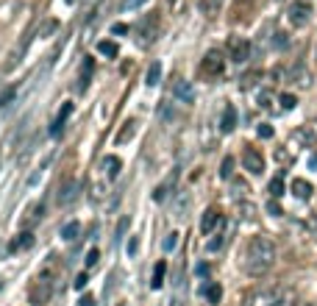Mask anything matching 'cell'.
<instances>
[{
	"label": "cell",
	"instance_id": "cell-34",
	"mask_svg": "<svg viewBox=\"0 0 317 306\" xmlns=\"http://www.w3.org/2000/svg\"><path fill=\"white\" fill-rule=\"evenodd\" d=\"M128 223H131V217H123V220H120V226H117V237H123V234H126Z\"/></svg>",
	"mask_w": 317,
	"mask_h": 306
},
{
	"label": "cell",
	"instance_id": "cell-7",
	"mask_svg": "<svg viewBox=\"0 0 317 306\" xmlns=\"http://www.w3.org/2000/svg\"><path fill=\"white\" fill-rule=\"evenodd\" d=\"M170 95L178 100V103H184V106H190V103H195V89H192V84L187 78H173V86H170Z\"/></svg>",
	"mask_w": 317,
	"mask_h": 306
},
{
	"label": "cell",
	"instance_id": "cell-37",
	"mask_svg": "<svg viewBox=\"0 0 317 306\" xmlns=\"http://www.w3.org/2000/svg\"><path fill=\"white\" fill-rule=\"evenodd\" d=\"M136 245H139V242H136V237L131 242H128V253H136Z\"/></svg>",
	"mask_w": 317,
	"mask_h": 306
},
{
	"label": "cell",
	"instance_id": "cell-26",
	"mask_svg": "<svg viewBox=\"0 0 317 306\" xmlns=\"http://www.w3.org/2000/svg\"><path fill=\"white\" fill-rule=\"evenodd\" d=\"M278 103H281L284 112H289V109L298 106V98H295V95H281V98H278Z\"/></svg>",
	"mask_w": 317,
	"mask_h": 306
},
{
	"label": "cell",
	"instance_id": "cell-25",
	"mask_svg": "<svg viewBox=\"0 0 317 306\" xmlns=\"http://www.w3.org/2000/svg\"><path fill=\"white\" fill-rule=\"evenodd\" d=\"M17 98V86H8L6 92L0 95V109H6V106H11V100Z\"/></svg>",
	"mask_w": 317,
	"mask_h": 306
},
{
	"label": "cell",
	"instance_id": "cell-10",
	"mask_svg": "<svg viewBox=\"0 0 317 306\" xmlns=\"http://www.w3.org/2000/svg\"><path fill=\"white\" fill-rule=\"evenodd\" d=\"M75 198H78V181H64L59 186V206H70Z\"/></svg>",
	"mask_w": 317,
	"mask_h": 306
},
{
	"label": "cell",
	"instance_id": "cell-36",
	"mask_svg": "<svg viewBox=\"0 0 317 306\" xmlns=\"http://www.w3.org/2000/svg\"><path fill=\"white\" fill-rule=\"evenodd\" d=\"M267 209H270V214H275V217L281 214V209H278V203H273V200H270V203H267Z\"/></svg>",
	"mask_w": 317,
	"mask_h": 306
},
{
	"label": "cell",
	"instance_id": "cell-4",
	"mask_svg": "<svg viewBox=\"0 0 317 306\" xmlns=\"http://www.w3.org/2000/svg\"><path fill=\"white\" fill-rule=\"evenodd\" d=\"M226 72V59H223V53L220 50H209L203 56V61H200V75L203 78H220Z\"/></svg>",
	"mask_w": 317,
	"mask_h": 306
},
{
	"label": "cell",
	"instance_id": "cell-38",
	"mask_svg": "<svg viewBox=\"0 0 317 306\" xmlns=\"http://www.w3.org/2000/svg\"><path fill=\"white\" fill-rule=\"evenodd\" d=\"M112 31H114V34H126V31H128V25H114Z\"/></svg>",
	"mask_w": 317,
	"mask_h": 306
},
{
	"label": "cell",
	"instance_id": "cell-31",
	"mask_svg": "<svg viewBox=\"0 0 317 306\" xmlns=\"http://www.w3.org/2000/svg\"><path fill=\"white\" fill-rule=\"evenodd\" d=\"M178 245V234L173 231V234H167V240H164V250H176Z\"/></svg>",
	"mask_w": 317,
	"mask_h": 306
},
{
	"label": "cell",
	"instance_id": "cell-22",
	"mask_svg": "<svg viewBox=\"0 0 317 306\" xmlns=\"http://www.w3.org/2000/svg\"><path fill=\"white\" fill-rule=\"evenodd\" d=\"M98 50L103 53V56H109V59H114L117 53H120V48H117V42H112V39H103V42L98 45Z\"/></svg>",
	"mask_w": 317,
	"mask_h": 306
},
{
	"label": "cell",
	"instance_id": "cell-17",
	"mask_svg": "<svg viewBox=\"0 0 317 306\" xmlns=\"http://www.w3.org/2000/svg\"><path fill=\"white\" fill-rule=\"evenodd\" d=\"M164 273H167V262H156V267H153V278H150V290H162V284H164Z\"/></svg>",
	"mask_w": 317,
	"mask_h": 306
},
{
	"label": "cell",
	"instance_id": "cell-32",
	"mask_svg": "<svg viewBox=\"0 0 317 306\" xmlns=\"http://www.w3.org/2000/svg\"><path fill=\"white\" fill-rule=\"evenodd\" d=\"M256 134H259V136H261V139H270V136H273V128H270L267 122H261L259 128H256Z\"/></svg>",
	"mask_w": 317,
	"mask_h": 306
},
{
	"label": "cell",
	"instance_id": "cell-35",
	"mask_svg": "<svg viewBox=\"0 0 317 306\" xmlns=\"http://www.w3.org/2000/svg\"><path fill=\"white\" fill-rule=\"evenodd\" d=\"M78 306H95V298H92V295H84V298L78 301Z\"/></svg>",
	"mask_w": 317,
	"mask_h": 306
},
{
	"label": "cell",
	"instance_id": "cell-24",
	"mask_svg": "<svg viewBox=\"0 0 317 306\" xmlns=\"http://www.w3.org/2000/svg\"><path fill=\"white\" fill-rule=\"evenodd\" d=\"M267 189H270V195H273V198H281V195H284V178H281V176H275L273 181H270Z\"/></svg>",
	"mask_w": 317,
	"mask_h": 306
},
{
	"label": "cell",
	"instance_id": "cell-8",
	"mask_svg": "<svg viewBox=\"0 0 317 306\" xmlns=\"http://www.w3.org/2000/svg\"><path fill=\"white\" fill-rule=\"evenodd\" d=\"M242 167L254 176H261L264 173V156H261L256 148H245L242 150Z\"/></svg>",
	"mask_w": 317,
	"mask_h": 306
},
{
	"label": "cell",
	"instance_id": "cell-27",
	"mask_svg": "<svg viewBox=\"0 0 317 306\" xmlns=\"http://www.w3.org/2000/svg\"><path fill=\"white\" fill-rule=\"evenodd\" d=\"M220 176H223V178H231V176H234V159H231V156H226V159H223V167H220Z\"/></svg>",
	"mask_w": 317,
	"mask_h": 306
},
{
	"label": "cell",
	"instance_id": "cell-23",
	"mask_svg": "<svg viewBox=\"0 0 317 306\" xmlns=\"http://www.w3.org/2000/svg\"><path fill=\"white\" fill-rule=\"evenodd\" d=\"M78 231H81V226H78L75 220H72V223H67V226L62 228V240L72 242V240H75V237H78Z\"/></svg>",
	"mask_w": 317,
	"mask_h": 306
},
{
	"label": "cell",
	"instance_id": "cell-21",
	"mask_svg": "<svg viewBox=\"0 0 317 306\" xmlns=\"http://www.w3.org/2000/svg\"><path fill=\"white\" fill-rule=\"evenodd\" d=\"M59 31V20H45L39 28H36V36H53Z\"/></svg>",
	"mask_w": 317,
	"mask_h": 306
},
{
	"label": "cell",
	"instance_id": "cell-9",
	"mask_svg": "<svg viewBox=\"0 0 317 306\" xmlns=\"http://www.w3.org/2000/svg\"><path fill=\"white\" fill-rule=\"evenodd\" d=\"M220 226H223V212L214 209V206H209L203 212V217H200V231H203V234H214Z\"/></svg>",
	"mask_w": 317,
	"mask_h": 306
},
{
	"label": "cell",
	"instance_id": "cell-6",
	"mask_svg": "<svg viewBox=\"0 0 317 306\" xmlns=\"http://www.w3.org/2000/svg\"><path fill=\"white\" fill-rule=\"evenodd\" d=\"M287 17H289V22H292L295 28H303V25H309V20H312V6L306 3V0H295V3L289 6Z\"/></svg>",
	"mask_w": 317,
	"mask_h": 306
},
{
	"label": "cell",
	"instance_id": "cell-13",
	"mask_svg": "<svg viewBox=\"0 0 317 306\" xmlns=\"http://www.w3.org/2000/svg\"><path fill=\"white\" fill-rule=\"evenodd\" d=\"M100 167H103V176L106 178H117V176H120V170H123V162L117 156H106L103 162H100Z\"/></svg>",
	"mask_w": 317,
	"mask_h": 306
},
{
	"label": "cell",
	"instance_id": "cell-33",
	"mask_svg": "<svg viewBox=\"0 0 317 306\" xmlns=\"http://www.w3.org/2000/svg\"><path fill=\"white\" fill-rule=\"evenodd\" d=\"M86 281H89V276H86V273H78V278H75V290H84Z\"/></svg>",
	"mask_w": 317,
	"mask_h": 306
},
{
	"label": "cell",
	"instance_id": "cell-29",
	"mask_svg": "<svg viewBox=\"0 0 317 306\" xmlns=\"http://www.w3.org/2000/svg\"><path fill=\"white\" fill-rule=\"evenodd\" d=\"M31 217H28V220H25V223H28V226H31V223H36V220H39V217H42V203H36V206H31Z\"/></svg>",
	"mask_w": 317,
	"mask_h": 306
},
{
	"label": "cell",
	"instance_id": "cell-11",
	"mask_svg": "<svg viewBox=\"0 0 317 306\" xmlns=\"http://www.w3.org/2000/svg\"><path fill=\"white\" fill-rule=\"evenodd\" d=\"M34 234H31V231H22V234H17L14 240L8 242V250H11V253H20V250H28V248H34Z\"/></svg>",
	"mask_w": 317,
	"mask_h": 306
},
{
	"label": "cell",
	"instance_id": "cell-20",
	"mask_svg": "<svg viewBox=\"0 0 317 306\" xmlns=\"http://www.w3.org/2000/svg\"><path fill=\"white\" fill-rule=\"evenodd\" d=\"M203 295L209 298V304H220V298H223V287H220V284H206L203 287Z\"/></svg>",
	"mask_w": 317,
	"mask_h": 306
},
{
	"label": "cell",
	"instance_id": "cell-12",
	"mask_svg": "<svg viewBox=\"0 0 317 306\" xmlns=\"http://www.w3.org/2000/svg\"><path fill=\"white\" fill-rule=\"evenodd\" d=\"M72 114V103H64L62 109H59L56 120H53V125H50V136H59L64 131V122H67V117Z\"/></svg>",
	"mask_w": 317,
	"mask_h": 306
},
{
	"label": "cell",
	"instance_id": "cell-5",
	"mask_svg": "<svg viewBox=\"0 0 317 306\" xmlns=\"http://www.w3.org/2000/svg\"><path fill=\"white\" fill-rule=\"evenodd\" d=\"M228 56L237 64H245L248 59H251V42H248L245 36H231L228 39Z\"/></svg>",
	"mask_w": 317,
	"mask_h": 306
},
{
	"label": "cell",
	"instance_id": "cell-28",
	"mask_svg": "<svg viewBox=\"0 0 317 306\" xmlns=\"http://www.w3.org/2000/svg\"><path fill=\"white\" fill-rule=\"evenodd\" d=\"M142 3H148V0H120V11H134Z\"/></svg>",
	"mask_w": 317,
	"mask_h": 306
},
{
	"label": "cell",
	"instance_id": "cell-14",
	"mask_svg": "<svg viewBox=\"0 0 317 306\" xmlns=\"http://www.w3.org/2000/svg\"><path fill=\"white\" fill-rule=\"evenodd\" d=\"M312 192H315V189H312L309 181H303V178H295V181H292V195H295L298 200H309Z\"/></svg>",
	"mask_w": 317,
	"mask_h": 306
},
{
	"label": "cell",
	"instance_id": "cell-16",
	"mask_svg": "<svg viewBox=\"0 0 317 306\" xmlns=\"http://www.w3.org/2000/svg\"><path fill=\"white\" fill-rule=\"evenodd\" d=\"M234 125H237V109L228 103V106L223 109V122H220V128L228 134V131H234Z\"/></svg>",
	"mask_w": 317,
	"mask_h": 306
},
{
	"label": "cell",
	"instance_id": "cell-39",
	"mask_svg": "<svg viewBox=\"0 0 317 306\" xmlns=\"http://www.w3.org/2000/svg\"><path fill=\"white\" fill-rule=\"evenodd\" d=\"M64 3H70V6H72V3H75V0H64Z\"/></svg>",
	"mask_w": 317,
	"mask_h": 306
},
{
	"label": "cell",
	"instance_id": "cell-19",
	"mask_svg": "<svg viewBox=\"0 0 317 306\" xmlns=\"http://www.w3.org/2000/svg\"><path fill=\"white\" fill-rule=\"evenodd\" d=\"M134 134H136V122H134V120H128L126 125H123V131L117 134V142H120V145L131 142V139H134Z\"/></svg>",
	"mask_w": 317,
	"mask_h": 306
},
{
	"label": "cell",
	"instance_id": "cell-18",
	"mask_svg": "<svg viewBox=\"0 0 317 306\" xmlns=\"http://www.w3.org/2000/svg\"><path fill=\"white\" fill-rule=\"evenodd\" d=\"M159 81H162V64H159V61H153V64L148 67V72H145V84L156 86Z\"/></svg>",
	"mask_w": 317,
	"mask_h": 306
},
{
	"label": "cell",
	"instance_id": "cell-15",
	"mask_svg": "<svg viewBox=\"0 0 317 306\" xmlns=\"http://www.w3.org/2000/svg\"><path fill=\"white\" fill-rule=\"evenodd\" d=\"M92 72H95V61H92V59L86 56V59H84V67H81V78H78V89H81V92H84L86 86H89Z\"/></svg>",
	"mask_w": 317,
	"mask_h": 306
},
{
	"label": "cell",
	"instance_id": "cell-1",
	"mask_svg": "<svg viewBox=\"0 0 317 306\" xmlns=\"http://www.w3.org/2000/svg\"><path fill=\"white\" fill-rule=\"evenodd\" d=\"M242 270L248 273L251 278H261L267 276L270 270H273L275 264V245L270 237L259 234V237H251V240L245 242V248H242Z\"/></svg>",
	"mask_w": 317,
	"mask_h": 306
},
{
	"label": "cell",
	"instance_id": "cell-30",
	"mask_svg": "<svg viewBox=\"0 0 317 306\" xmlns=\"http://www.w3.org/2000/svg\"><path fill=\"white\" fill-rule=\"evenodd\" d=\"M98 259H100V250L92 248L89 253H86V267H95V264H98Z\"/></svg>",
	"mask_w": 317,
	"mask_h": 306
},
{
	"label": "cell",
	"instance_id": "cell-2",
	"mask_svg": "<svg viewBox=\"0 0 317 306\" xmlns=\"http://www.w3.org/2000/svg\"><path fill=\"white\" fill-rule=\"evenodd\" d=\"M251 306H312V304H303L289 287L275 284V287H264V290L256 292L251 298Z\"/></svg>",
	"mask_w": 317,
	"mask_h": 306
},
{
	"label": "cell",
	"instance_id": "cell-3",
	"mask_svg": "<svg viewBox=\"0 0 317 306\" xmlns=\"http://www.w3.org/2000/svg\"><path fill=\"white\" fill-rule=\"evenodd\" d=\"M56 276H59L56 256H48L45 267L39 270V276H36L34 287H31V298H34V304H45V301L50 298V292H53V281H56Z\"/></svg>",
	"mask_w": 317,
	"mask_h": 306
},
{
	"label": "cell",
	"instance_id": "cell-40",
	"mask_svg": "<svg viewBox=\"0 0 317 306\" xmlns=\"http://www.w3.org/2000/svg\"><path fill=\"white\" fill-rule=\"evenodd\" d=\"M117 306H126V304H117Z\"/></svg>",
	"mask_w": 317,
	"mask_h": 306
}]
</instances>
